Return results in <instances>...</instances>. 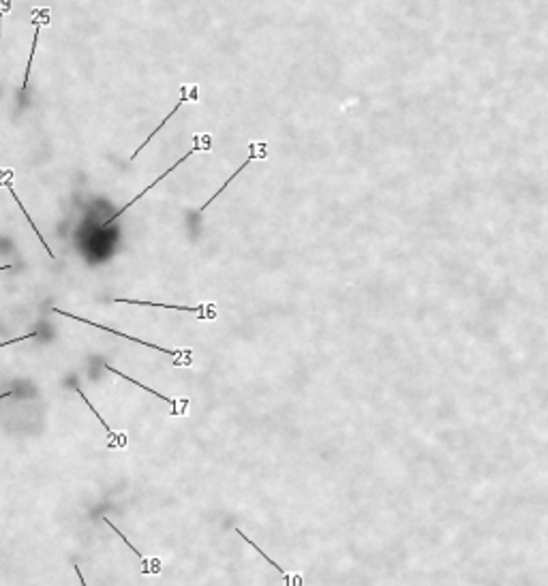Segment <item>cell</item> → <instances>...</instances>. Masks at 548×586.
Wrapping results in <instances>:
<instances>
[{
	"label": "cell",
	"instance_id": "2",
	"mask_svg": "<svg viewBox=\"0 0 548 586\" xmlns=\"http://www.w3.org/2000/svg\"><path fill=\"white\" fill-rule=\"evenodd\" d=\"M210 148H212V137H210L208 133L195 135V137H193V148H191V150H189V152H186L184 157H180V159H178V161H176V163H174V165H172V167L167 169V171H163V174H161V176H159V178H157V180L152 182V184H148V186H146V188H144L142 193H138V195H135V197H133V199H131V201H129L127 205H123V208H121V210H118V212H116V214H114L112 218H107V220L103 222V227H107L109 222H114L116 218H121V216H123V214H125V212H127V210H129L131 205H133V203H138V201H140V199H142V197H144L146 193H150V191H152V188H155V186H157V184L161 182V180H165V178H167V176H169V174H172L174 169H178V167H180L182 163H186V161H189V159H191L193 154H197V152H210Z\"/></svg>",
	"mask_w": 548,
	"mask_h": 586
},
{
	"label": "cell",
	"instance_id": "8",
	"mask_svg": "<svg viewBox=\"0 0 548 586\" xmlns=\"http://www.w3.org/2000/svg\"><path fill=\"white\" fill-rule=\"evenodd\" d=\"M103 368H107V371H112V373H116V375H121L123 379H127L129 383H133V385H138V388H142V390H146V392H150V394H155L159 400H165L167 405H172V417H178V415H182L184 411H186V407H189V400L186 398H180V400H174V398H167V396H163V394H159V392H155L152 388H146L144 383H140L138 379H131V377H127L125 373H121V371H116L114 366H109V364H103Z\"/></svg>",
	"mask_w": 548,
	"mask_h": 586
},
{
	"label": "cell",
	"instance_id": "11",
	"mask_svg": "<svg viewBox=\"0 0 548 586\" xmlns=\"http://www.w3.org/2000/svg\"><path fill=\"white\" fill-rule=\"evenodd\" d=\"M236 533H238V535H240V537H242V539H245V541H247L249 546H253V548L257 550V554H262V556L266 558V563H270V565H272V567H274V569H276V571H279V573L283 575V580H285V586H302V575H293V577H291V575H289V573H287V571H285V569H283V567H281L279 563H274V560H272V558H270V556H268V554H266V552H264V550H262V548H259V546H257L255 541H251V539H249V537H247V535H245V533H242L240 529H236Z\"/></svg>",
	"mask_w": 548,
	"mask_h": 586
},
{
	"label": "cell",
	"instance_id": "15",
	"mask_svg": "<svg viewBox=\"0 0 548 586\" xmlns=\"http://www.w3.org/2000/svg\"><path fill=\"white\" fill-rule=\"evenodd\" d=\"M11 268H13L11 264H7V266H0V270H11Z\"/></svg>",
	"mask_w": 548,
	"mask_h": 586
},
{
	"label": "cell",
	"instance_id": "7",
	"mask_svg": "<svg viewBox=\"0 0 548 586\" xmlns=\"http://www.w3.org/2000/svg\"><path fill=\"white\" fill-rule=\"evenodd\" d=\"M0 186H7V188H9V193H11V197H13V201H18V208H20V210L24 212V216H26V220L30 222V227H33V231H35V236H37V238H39V242L43 244V249L47 251V255H50L52 259H56V255L52 253V249H50V244H47V242H45V238L41 236V231H39V227H37V225H35V220L30 218V214L26 212V208L22 205V201H20V197H18V193H16V188H13V171H3V174H0Z\"/></svg>",
	"mask_w": 548,
	"mask_h": 586
},
{
	"label": "cell",
	"instance_id": "4",
	"mask_svg": "<svg viewBox=\"0 0 548 586\" xmlns=\"http://www.w3.org/2000/svg\"><path fill=\"white\" fill-rule=\"evenodd\" d=\"M189 101H193V103H195V101H199V86H197V84H191V86H189V84H184V86H180V98H178V103L172 107V111L165 115L163 123H161V125H159V127H157V129H155V131H152V133H150V135H148L142 144H140V146H138V150L131 154V161H133V159H138V154H140V152H142V150H144V148L152 142V140H155V135H157V133H159V131H161V129L169 123V120H172V115H176V111H178L184 103H189Z\"/></svg>",
	"mask_w": 548,
	"mask_h": 586
},
{
	"label": "cell",
	"instance_id": "10",
	"mask_svg": "<svg viewBox=\"0 0 548 586\" xmlns=\"http://www.w3.org/2000/svg\"><path fill=\"white\" fill-rule=\"evenodd\" d=\"M103 522H105L109 529H112V531H114V533H116V535H118V537H121V539H123L129 548H131V550H133V554H138V558L142 560L144 573H159V571H161V560H157V558H146V556H144V554H142V552H140V550H138V548H135V546H133V543H131V541H129V539H127V537H125V535H123L116 526H114V524H112V520L103 518Z\"/></svg>",
	"mask_w": 548,
	"mask_h": 586
},
{
	"label": "cell",
	"instance_id": "9",
	"mask_svg": "<svg viewBox=\"0 0 548 586\" xmlns=\"http://www.w3.org/2000/svg\"><path fill=\"white\" fill-rule=\"evenodd\" d=\"M73 390H75V392H77V394L82 396V400L86 402V407H88V409H90L92 413H94V417H96V419H99V422L103 424V428H105V432H107V439H109V441H107V445H109V447H123V445L127 443V439H125V434H123V432L118 434V432H114L112 428H109V426H107V422H105V419L101 417V413H99V411H96V409L92 407V402H90V400L86 398V394H84V392H82V390H79V388H77L75 383H73Z\"/></svg>",
	"mask_w": 548,
	"mask_h": 586
},
{
	"label": "cell",
	"instance_id": "13",
	"mask_svg": "<svg viewBox=\"0 0 548 586\" xmlns=\"http://www.w3.org/2000/svg\"><path fill=\"white\" fill-rule=\"evenodd\" d=\"M11 9V0H0V37H3V18Z\"/></svg>",
	"mask_w": 548,
	"mask_h": 586
},
{
	"label": "cell",
	"instance_id": "6",
	"mask_svg": "<svg viewBox=\"0 0 548 586\" xmlns=\"http://www.w3.org/2000/svg\"><path fill=\"white\" fill-rule=\"evenodd\" d=\"M50 24V9H33V26H35V39H33V52L26 64V73H24V81H22V90H26L28 81H30V71H33V60H35V50L39 43V33L43 26Z\"/></svg>",
	"mask_w": 548,
	"mask_h": 586
},
{
	"label": "cell",
	"instance_id": "14",
	"mask_svg": "<svg viewBox=\"0 0 548 586\" xmlns=\"http://www.w3.org/2000/svg\"><path fill=\"white\" fill-rule=\"evenodd\" d=\"M9 396H16V392H5V394H0V400H5V398H9Z\"/></svg>",
	"mask_w": 548,
	"mask_h": 586
},
{
	"label": "cell",
	"instance_id": "12",
	"mask_svg": "<svg viewBox=\"0 0 548 586\" xmlns=\"http://www.w3.org/2000/svg\"><path fill=\"white\" fill-rule=\"evenodd\" d=\"M39 334L37 332H30V334H24V336H18V338H11V340H5V342H0V349H5V346H9V344H18V342H22V340H28V338H37Z\"/></svg>",
	"mask_w": 548,
	"mask_h": 586
},
{
	"label": "cell",
	"instance_id": "3",
	"mask_svg": "<svg viewBox=\"0 0 548 586\" xmlns=\"http://www.w3.org/2000/svg\"><path fill=\"white\" fill-rule=\"evenodd\" d=\"M114 304H135V306H152V308H172L182 312H195L201 321L216 319V306L214 304H197V306H178V304H159V302H144V300H125L114 298Z\"/></svg>",
	"mask_w": 548,
	"mask_h": 586
},
{
	"label": "cell",
	"instance_id": "5",
	"mask_svg": "<svg viewBox=\"0 0 548 586\" xmlns=\"http://www.w3.org/2000/svg\"><path fill=\"white\" fill-rule=\"evenodd\" d=\"M257 159H268V144H266V142H253V144L249 146V159H247V161H245V163H242V165H240V167H238V169H236V171L228 178V180H225V184H223L221 188H218V191H216V193H214V195H212V197H210V199H208V201L199 208V212H206V208H208V205H210V203H212L218 195H223V191H225V188L234 182V178H236V176H240V174H242V171H245V169L253 163V161H257Z\"/></svg>",
	"mask_w": 548,
	"mask_h": 586
},
{
	"label": "cell",
	"instance_id": "1",
	"mask_svg": "<svg viewBox=\"0 0 548 586\" xmlns=\"http://www.w3.org/2000/svg\"><path fill=\"white\" fill-rule=\"evenodd\" d=\"M52 312L62 315V317H69V319H75V321H82V323L92 325V327L103 329V332H112V334H116V336H121V338H127V340H131V342L144 344V346H148V349L161 351V354L174 358V366H191V364H193V351H191V349H163V346H157V344H152V342H146V340H140V338H135V336H129V334H125V332H118V329H112V327H105V325H101V323H94V321H90V319H84V317L65 312V310H60V308H52Z\"/></svg>",
	"mask_w": 548,
	"mask_h": 586
}]
</instances>
